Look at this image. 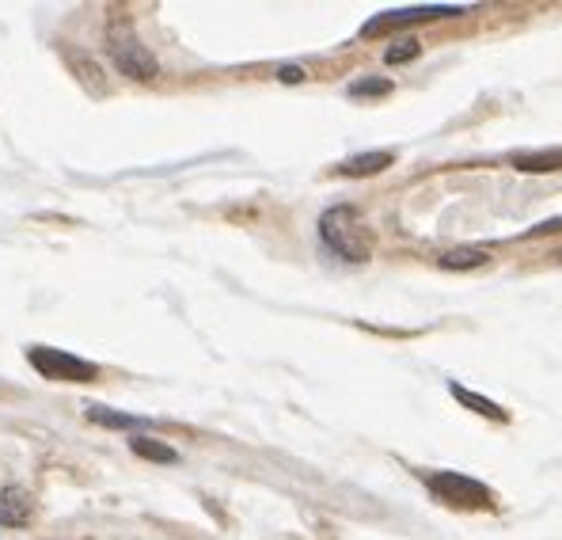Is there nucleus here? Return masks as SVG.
<instances>
[{
    "label": "nucleus",
    "mask_w": 562,
    "mask_h": 540,
    "mask_svg": "<svg viewBox=\"0 0 562 540\" xmlns=\"http://www.w3.org/2000/svg\"><path fill=\"white\" fill-rule=\"evenodd\" d=\"M319 240H323V248L335 251L346 263H365L373 255V236H369L354 206H331L323 213L319 217Z\"/></svg>",
    "instance_id": "1"
},
{
    "label": "nucleus",
    "mask_w": 562,
    "mask_h": 540,
    "mask_svg": "<svg viewBox=\"0 0 562 540\" xmlns=\"http://www.w3.org/2000/svg\"><path fill=\"white\" fill-rule=\"evenodd\" d=\"M517 172H536V175H547V172H559L562 168V149H540V153H513L509 160Z\"/></svg>",
    "instance_id": "10"
},
{
    "label": "nucleus",
    "mask_w": 562,
    "mask_h": 540,
    "mask_svg": "<svg viewBox=\"0 0 562 540\" xmlns=\"http://www.w3.org/2000/svg\"><path fill=\"white\" fill-rule=\"evenodd\" d=\"M65 61H69V69H73V77L95 92V96H107V77H103V69H99V61L88 58L84 50H65Z\"/></svg>",
    "instance_id": "6"
},
{
    "label": "nucleus",
    "mask_w": 562,
    "mask_h": 540,
    "mask_svg": "<svg viewBox=\"0 0 562 540\" xmlns=\"http://www.w3.org/2000/svg\"><path fill=\"white\" fill-rule=\"evenodd\" d=\"M437 263H441V270H479L490 263V251L487 248H452V251H445Z\"/></svg>",
    "instance_id": "11"
},
{
    "label": "nucleus",
    "mask_w": 562,
    "mask_h": 540,
    "mask_svg": "<svg viewBox=\"0 0 562 540\" xmlns=\"http://www.w3.org/2000/svg\"><path fill=\"white\" fill-rule=\"evenodd\" d=\"M346 92H350V99H380V96H388V92H392V80L365 77V80H354Z\"/></svg>",
    "instance_id": "14"
},
{
    "label": "nucleus",
    "mask_w": 562,
    "mask_h": 540,
    "mask_svg": "<svg viewBox=\"0 0 562 540\" xmlns=\"http://www.w3.org/2000/svg\"><path fill=\"white\" fill-rule=\"evenodd\" d=\"M559 259H562V251H559Z\"/></svg>",
    "instance_id": "17"
},
{
    "label": "nucleus",
    "mask_w": 562,
    "mask_h": 540,
    "mask_svg": "<svg viewBox=\"0 0 562 540\" xmlns=\"http://www.w3.org/2000/svg\"><path fill=\"white\" fill-rule=\"evenodd\" d=\"M449 392H452V400H456V404H464L468 411L483 415V419H490V423H509L506 407L487 400V396H479V392H471V388H464V385H449Z\"/></svg>",
    "instance_id": "8"
},
{
    "label": "nucleus",
    "mask_w": 562,
    "mask_h": 540,
    "mask_svg": "<svg viewBox=\"0 0 562 540\" xmlns=\"http://www.w3.org/2000/svg\"><path fill=\"white\" fill-rule=\"evenodd\" d=\"M304 77H308V73H304L300 65H281V69H278V80H281V84H300Z\"/></svg>",
    "instance_id": "16"
},
{
    "label": "nucleus",
    "mask_w": 562,
    "mask_h": 540,
    "mask_svg": "<svg viewBox=\"0 0 562 540\" xmlns=\"http://www.w3.org/2000/svg\"><path fill=\"white\" fill-rule=\"evenodd\" d=\"M392 164H395V153H388V149H376V153H357V156H350L346 164H338V172L350 175V179H361V175L384 172V168H392Z\"/></svg>",
    "instance_id": "9"
},
{
    "label": "nucleus",
    "mask_w": 562,
    "mask_h": 540,
    "mask_svg": "<svg viewBox=\"0 0 562 540\" xmlns=\"http://www.w3.org/2000/svg\"><path fill=\"white\" fill-rule=\"evenodd\" d=\"M426 487L441 502H449L456 510H490L494 495L483 480H471L464 472H426Z\"/></svg>",
    "instance_id": "3"
},
{
    "label": "nucleus",
    "mask_w": 562,
    "mask_h": 540,
    "mask_svg": "<svg viewBox=\"0 0 562 540\" xmlns=\"http://www.w3.org/2000/svg\"><path fill=\"white\" fill-rule=\"evenodd\" d=\"M107 50H111L114 65H118V73L122 77H133V80H152L160 73V65L152 58L149 50L141 46V39L133 35V27L126 20H114L111 31H107Z\"/></svg>",
    "instance_id": "2"
},
{
    "label": "nucleus",
    "mask_w": 562,
    "mask_h": 540,
    "mask_svg": "<svg viewBox=\"0 0 562 540\" xmlns=\"http://www.w3.org/2000/svg\"><path fill=\"white\" fill-rule=\"evenodd\" d=\"M27 362L46 377V381H69V385H88L99 377V366L95 362H84L69 350H54V347H27Z\"/></svg>",
    "instance_id": "4"
},
{
    "label": "nucleus",
    "mask_w": 562,
    "mask_h": 540,
    "mask_svg": "<svg viewBox=\"0 0 562 540\" xmlns=\"http://www.w3.org/2000/svg\"><path fill=\"white\" fill-rule=\"evenodd\" d=\"M35 510V499L23 487H4L0 491V525H27Z\"/></svg>",
    "instance_id": "7"
},
{
    "label": "nucleus",
    "mask_w": 562,
    "mask_h": 540,
    "mask_svg": "<svg viewBox=\"0 0 562 540\" xmlns=\"http://www.w3.org/2000/svg\"><path fill=\"white\" fill-rule=\"evenodd\" d=\"M130 449L137 453V457H145V461H156V464H179V453L171 449V445L156 442V438H149V434H137L130 442Z\"/></svg>",
    "instance_id": "12"
},
{
    "label": "nucleus",
    "mask_w": 562,
    "mask_h": 540,
    "mask_svg": "<svg viewBox=\"0 0 562 540\" xmlns=\"http://www.w3.org/2000/svg\"><path fill=\"white\" fill-rule=\"evenodd\" d=\"M449 16H464L460 4H418V8H399V12H380L373 20L361 27L365 39L395 31V27H407V23H426V20H449Z\"/></svg>",
    "instance_id": "5"
},
{
    "label": "nucleus",
    "mask_w": 562,
    "mask_h": 540,
    "mask_svg": "<svg viewBox=\"0 0 562 540\" xmlns=\"http://www.w3.org/2000/svg\"><path fill=\"white\" fill-rule=\"evenodd\" d=\"M88 419H92V423H99V426H111V430H141V426H149V419L122 415V411H111V407H99V404L88 407Z\"/></svg>",
    "instance_id": "13"
},
{
    "label": "nucleus",
    "mask_w": 562,
    "mask_h": 540,
    "mask_svg": "<svg viewBox=\"0 0 562 540\" xmlns=\"http://www.w3.org/2000/svg\"><path fill=\"white\" fill-rule=\"evenodd\" d=\"M422 54V42L418 39H399V42H392L388 50H384V61L388 65H403V61H414Z\"/></svg>",
    "instance_id": "15"
}]
</instances>
